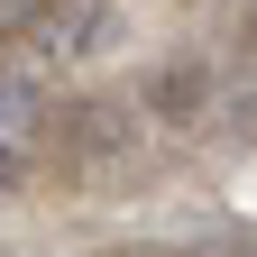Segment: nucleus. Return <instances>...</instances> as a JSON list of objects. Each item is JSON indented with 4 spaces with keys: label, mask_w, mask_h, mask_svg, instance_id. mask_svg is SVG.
Returning a JSON list of instances; mask_svg holds the SVG:
<instances>
[{
    "label": "nucleus",
    "mask_w": 257,
    "mask_h": 257,
    "mask_svg": "<svg viewBox=\"0 0 257 257\" xmlns=\"http://www.w3.org/2000/svg\"><path fill=\"white\" fill-rule=\"evenodd\" d=\"M110 37H119V10H101V0H83V10L46 19V37H37V46H46L55 64H83L92 46H110Z\"/></svg>",
    "instance_id": "obj_1"
},
{
    "label": "nucleus",
    "mask_w": 257,
    "mask_h": 257,
    "mask_svg": "<svg viewBox=\"0 0 257 257\" xmlns=\"http://www.w3.org/2000/svg\"><path fill=\"white\" fill-rule=\"evenodd\" d=\"M147 101H156V110H193V101H211V64H166V74L147 83Z\"/></svg>",
    "instance_id": "obj_2"
},
{
    "label": "nucleus",
    "mask_w": 257,
    "mask_h": 257,
    "mask_svg": "<svg viewBox=\"0 0 257 257\" xmlns=\"http://www.w3.org/2000/svg\"><path fill=\"white\" fill-rule=\"evenodd\" d=\"M19 175H28V147H19V138H10V128H0V193H10V184H19Z\"/></svg>",
    "instance_id": "obj_3"
},
{
    "label": "nucleus",
    "mask_w": 257,
    "mask_h": 257,
    "mask_svg": "<svg viewBox=\"0 0 257 257\" xmlns=\"http://www.w3.org/2000/svg\"><path fill=\"white\" fill-rule=\"evenodd\" d=\"M19 110H28V92H19V83H0V128H10Z\"/></svg>",
    "instance_id": "obj_4"
}]
</instances>
